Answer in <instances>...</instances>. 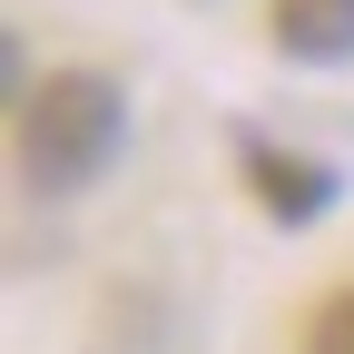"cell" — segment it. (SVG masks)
<instances>
[{"label":"cell","instance_id":"cell-4","mask_svg":"<svg viewBox=\"0 0 354 354\" xmlns=\"http://www.w3.org/2000/svg\"><path fill=\"white\" fill-rule=\"evenodd\" d=\"M305 354H354V286L315 305V325H305Z\"/></svg>","mask_w":354,"mask_h":354},{"label":"cell","instance_id":"cell-3","mask_svg":"<svg viewBox=\"0 0 354 354\" xmlns=\"http://www.w3.org/2000/svg\"><path fill=\"white\" fill-rule=\"evenodd\" d=\"M276 39L295 59H354V0H276Z\"/></svg>","mask_w":354,"mask_h":354},{"label":"cell","instance_id":"cell-2","mask_svg":"<svg viewBox=\"0 0 354 354\" xmlns=\"http://www.w3.org/2000/svg\"><path fill=\"white\" fill-rule=\"evenodd\" d=\"M246 167H256V197L276 207V216H325V197H335V177L315 167V158H286V148H246Z\"/></svg>","mask_w":354,"mask_h":354},{"label":"cell","instance_id":"cell-1","mask_svg":"<svg viewBox=\"0 0 354 354\" xmlns=\"http://www.w3.org/2000/svg\"><path fill=\"white\" fill-rule=\"evenodd\" d=\"M118 138H128V99L99 69H59L20 99V167L39 187H88L118 158Z\"/></svg>","mask_w":354,"mask_h":354}]
</instances>
